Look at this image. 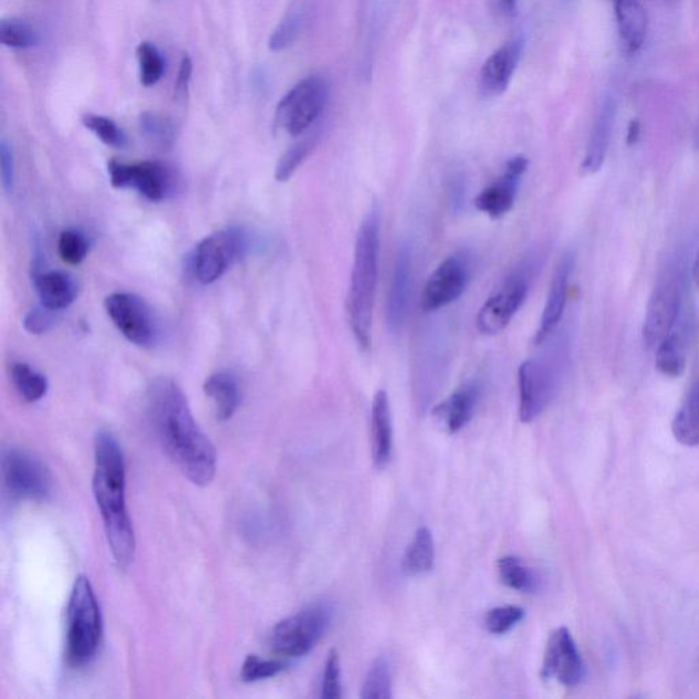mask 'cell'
Instances as JSON below:
<instances>
[{"label":"cell","instance_id":"d590c367","mask_svg":"<svg viewBox=\"0 0 699 699\" xmlns=\"http://www.w3.org/2000/svg\"><path fill=\"white\" fill-rule=\"evenodd\" d=\"M316 145V134H313V136H309L305 139H302L299 144L293 145V147H291L278 163L275 173L278 182H288V180L293 177L294 173L299 170L302 163H304L309 155L313 153Z\"/></svg>","mask_w":699,"mask_h":699},{"label":"cell","instance_id":"7402d4cb","mask_svg":"<svg viewBox=\"0 0 699 699\" xmlns=\"http://www.w3.org/2000/svg\"><path fill=\"white\" fill-rule=\"evenodd\" d=\"M615 9L617 32L627 54L643 49L648 33V14L640 0H612Z\"/></svg>","mask_w":699,"mask_h":699},{"label":"cell","instance_id":"6da1fadb","mask_svg":"<svg viewBox=\"0 0 699 699\" xmlns=\"http://www.w3.org/2000/svg\"><path fill=\"white\" fill-rule=\"evenodd\" d=\"M148 416L163 450L198 487L211 483L217 473V450L202 432L188 399L170 378H156L148 388Z\"/></svg>","mask_w":699,"mask_h":699},{"label":"cell","instance_id":"ee69618b","mask_svg":"<svg viewBox=\"0 0 699 699\" xmlns=\"http://www.w3.org/2000/svg\"><path fill=\"white\" fill-rule=\"evenodd\" d=\"M191 73H194V62L188 55H185L182 62H180L177 83H175V96H177L178 101H184L188 96Z\"/></svg>","mask_w":699,"mask_h":699},{"label":"cell","instance_id":"5b68a950","mask_svg":"<svg viewBox=\"0 0 699 699\" xmlns=\"http://www.w3.org/2000/svg\"><path fill=\"white\" fill-rule=\"evenodd\" d=\"M566 352L563 345H555L544 354L524 361L518 371L520 384V418L522 422H532L556 394L563 373Z\"/></svg>","mask_w":699,"mask_h":699},{"label":"cell","instance_id":"484cf974","mask_svg":"<svg viewBox=\"0 0 699 699\" xmlns=\"http://www.w3.org/2000/svg\"><path fill=\"white\" fill-rule=\"evenodd\" d=\"M687 365V346L684 334L672 330L656 347V369L668 378H679Z\"/></svg>","mask_w":699,"mask_h":699},{"label":"cell","instance_id":"7dc6e473","mask_svg":"<svg viewBox=\"0 0 699 699\" xmlns=\"http://www.w3.org/2000/svg\"><path fill=\"white\" fill-rule=\"evenodd\" d=\"M692 281H695L696 288L699 289V249L696 255L695 264H692Z\"/></svg>","mask_w":699,"mask_h":699},{"label":"cell","instance_id":"e0dca14e","mask_svg":"<svg viewBox=\"0 0 699 699\" xmlns=\"http://www.w3.org/2000/svg\"><path fill=\"white\" fill-rule=\"evenodd\" d=\"M575 265V255L566 253L563 255L553 273L550 285V293L545 302L543 316H541L538 334L534 336L535 345H543L550 340L553 332L557 328L559 323L566 311L570 279L573 275Z\"/></svg>","mask_w":699,"mask_h":699},{"label":"cell","instance_id":"f6af8a7d","mask_svg":"<svg viewBox=\"0 0 699 699\" xmlns=\"http://www.w3.org/2000/svg\"><path fill=\"white\" fill-rule=\"evenodd\" d=\"M640 133V126L638 121H633L630 127H628L627 142L633 145L638 142Z\"/></svg>","mask_w":699,"mask_h":699},{"label":"cell","instance_id":"44dd1931","mask_svg":"<svg viewBox=\"0 0 699 699\" xmlns=\"http://www.w3.org/2000/svg\"><path fill=\"white\" fill-rule=\"evenodd\" d=\"M479 399V384H466L435 407L432 416L436 424L447 434L459 432L473 417Z\"/></svg>","mask_w":699,"mask_h":699},{"label":"cell","instance_id":"ffe728a7","mask_svg":"<svg viewBox=\"0 0 699 699\" xmlns=\"http://www.w3.org/2000/svg\"><path fill=\"white\" fill-rule=\"evenodd\" d=\"M616 113V98L614 96L605 97L596 119H594L590 143H587L584 161L581 165L582 174L593 175L602 170L604 161L607 159Z\"/></svg>","mask_w":699,"mask_h":699},{"label":"cell","instance_id":"f35d334b","mask_svg":"<svg viewBox=\"0 0 699 699\" xmlns=\"http://www.w3.org/2000/svg\"><path fill=\"white\" fill-rule=\"evenodd\" d=\"M285 664L279 660H265L255 655H250L243 661L241 669V679L247 684L275 678L277 675L284 671Z\"/></svg>","mask_w":699,"mask_h":699},{"label":"cell","instance_id":"7bdbcfd3","mask_svg":"<svg viewBox=\"0 0 699 699\" xmlns=\"http://www.w3.org/2000/svg\"><path fill=\"white\" fill-rule=\"evenodd\" d=\"M0 179H2V188L4 194H13L15 184V161L13 149L8 143L0 144Z\"/></svg>","mask_w":699,"mask_h":699},{"label":"cell","instance_id":"277c9868","mask_svg":"<svg viewBox=\"0 0 699 699\" xmlns=\"http://www.w3.org/2000/svg\"><path fill=\"white\" fill-rule=\"evenodd\" d=\"M104 623L91 581L80 575L67 604L66 663L70 668L90 666L101 654Z\"/></svg>","mask_w":699,"mask_h":699},{"label":"cell","instance_id":"60d3db41","mask_svg":"<svg viewBox=\"0 0 699 699\" xmlns=\"http://www.w3.org/2000/svg\"><path fill=\"white\" fill-rule=\"evenodd\" d=\"M342 697L340 654L336 649H332L325 660L322 698L341 699Z\"/></svg>","mask_w":699,"mask_h":699},{"label":"cell","instance_id":"9a60e30c","mask_svg":"<svg viewBox=\"0 0 699 699\" xmlns=\"http://www.w3.org/2000/svg\"><path fill=\"white\" fill-rule=\"evenodd\" d=\"M543 679H555L566 687H575L585 678V664L568 628L561 627L547 639Z\"/></svg>","mask_w":699,"mask_h":699},{"label":"cell","instance_id":"d4e9b609","mask_svg":"<svg viewBox=\"0 0 699 699\" xmlns=\"http://www.w3.org/2000/svg\"><path fill=\"white\" fill-rule=\"evenodd\" d=\"M204 393L213 401L219 421H229L240 406L241 394L237 378L230 373L218 372L207 378Z\"/></svg>","mask_w":699,"mask_h":699},{"label":"cell","instance_id":"2e32d148","mask_svg":"<svg viewBox=\"0 0 699 699\" xmlns=\"http://www.w3.org/2000/svg\"><path fill=\"white\" fill-rule=\"evenodd\" d=\"M528 167L529 160L526 156L517 155L511 157L505 163L503 174L476 197V208L494 220L505 217L515 206L518 189H520Z\"/></svg>","mask_w":699,"mask_h":699},{"label":"cell","instance_id":"ab89813d","mask_svg":"<svg viewBox=\"0 0 699 699\" xmlns=\"http://www.w3.org/2000/svg\"><path fill=\"white\" fill-rule=\"evenodd\" d=\"M523 617L524 609L517 605L493 608L486 616L487 630L493 635H503L521 623Z\"/></svg>","mask_w":699,"mask_h":699},{"label":"cell","instance_id":"3957f363","mask_svg":"<svg viewBox=\"0 0 699 699\" xmlns=\"http://www.w3.org/2000/svg\"><path fill=\"white\" fill-rule=\"evenodd\" d=\"M380 226L376 209L366 215L355 242L352 278L347 295V317L355 341L364 352L372 345L373 311L378 278Z\"/></svg>","mask_w":699,"mask_h":699},{"label":"cell","instance_id":"cb8c5ba5","mask_svg":"<svg viewBox=\"0 0 699 699\" xmlns=\"http://www.w3.org/2000/svg\"><path fill=\"white\" fill-rule=\"evenodd\" d=\"M33 281L42 305L51 311H65L77 299V282L66 272L40 271L34 273Z\"/></svg>","mask_w":699,"mask_h":699},{"label":"cell","instance_id":"9c48e42d","mask_svg":"<svg viewBox=\"0 0 699 699\" xmlns=\"http://www.w3.org/2000/svg\"><path fill=\"white\" fill-rule=\"evenodd\" d=\"M2 479L11 497L31 502H45L54 492V479L42 459L21 448L2 452Z\"/></svg>","mask_w":699,"mask_h":699},{"label":"cell","instance_id":"83f0119b","mask_svg":"<svg viewBox=\"0 0 699 699\" xmlns=\"http://www.w3.org/2000/svg\"><path fill=\"white\" fill-rule=\"evenodd\" d=\"M435 541L428 528H419L405 552L404 567L407 575H422L434 568Z\"/></svg>","mask_w":699,"mask_h":699},{"label":"cell","instance_id":"1f68e13d","mask_svg":"<svg viewBox=\"0 0 699 699\" xmlns=\"http://www.w3.org/2000/svg\"><path fill=\"white\" fill-rule=\"evenodd\" d=\"M0 42L8 49H32L40 43V34L31 23L10 19L0 23Z\"/></svg>","mask_w":699,"mask_h":699},{"label":"cell","instance_id":"c3c4849f","mask_svg":"<svg viewBox=\"0 0 699 699\" xmlns=\"http://www.w3.org/2000/svg\"><path fill=\"white\" fill-rule=\"evenodd\" d=\"M696 147L699 150V122L696 131Z\"/></svg>","mask_w":699,"mask_h":699},{"label":"cell","instance_id":"f546056e","mask_svg":"<svg viewBox=\"0 0 699 699\" xmlns=\"http://www.w3.org/2000/svg\"><path fill=\"white\" fill-rule=\"evenodd\" d=\"M11 380L17 392L28 404L43 399L49 392V380L43 373L33 369L31 365L17 363L11 368Z\"/></svg>","mask_w":699,"mask_h":699},{"label":"cell","instance_id":"4dcf8cb0","mask_svg":"<svg viewBox=\"0 0 699 699\" xmlns=\"http://www.w3.org/2000/svg\"><path fill=\"white\" fill-rule=\"evenodd\" d=\"M363 699L393 698L392 667L386 657L380 656L372 664L361 689Z\"/></svg>","mask_w":699,"mask_h":699},{"label":"cell","instance_id":"8d00e7d4","mask_svg":"<svg viewBox=\"0 0 699 699\" xmlns=\"http://www.w3.org/2000/svg\"><path fill=\"white\" fill-rule=\"evenodd\" d=\"M83 124L87 131H91L98 139L111 148L122 149L127 145V137L124 131L107 116L96 114H85Z\"/></svg>","mask_w":699,"mask_h":699},{"label":"cell","instance_id":"52a82bcc","mask_svg":"<svg viewBox=\"0 0 699 699\" xmlns=\"http://www.w3.org/2000/svg\"><path fill=\"white\" fill-rule=\"evenodd\" d=\"M248 249V232L241 227H227L197 244L190 259L191 273L198 283L212 284L247 254Z\"/></svg>","mask_w":699,"mask_h":699},{"label":"cell","instance_id":"7a4b0ae2","mask_svg":"<svg viewBox=\"0 0 699 699\" xmlns=\"http://www.w3.org/2000/svg\"><path fill=\"white\" fill-rule=\"evenodd\" d=\"M92 487L114 561L118 567L125 568L136 555V534L126 507L124 451L108 430H101L95 437V473Z\"/></svg>","mask_w":699,"mask_h":699},{"label":"cell","instance_id":"bcb514c9","mask_svg":"<svg viewBox=\"0 0 699 699\" xmlns=\"http://www.w3.org/2000/svg\"><path fill=\"white\" fill-rule=\"evenodd\" d=\"M518 0H500V9L505 15H514L517 13Z\"/></svg>","mask_w":699,"mask_h":699},{"label":"cell","instance_id":"ba28073f","mask_svg":"<svg viewBox=\"0 0 699 699\" xmlns=\"http://www.w3.org/2000/svg\"><path fill=\"white\" fill-rule=\"evenodd\" d=\"M330 97V85L322 75H311L296 84L277 108L275 125L291 137L311 129L322 116Z\"/></svg>","mask_w":699,"mask_h":699},{"label":"cell","instance_id":"b9f144b4","mask_svg":"<svg viewBox=\"0 0 699 699\" xmlns=\"http://www.w3.org/2000/svg\"><path fill=\"white\" fill-rule=\"evenodd\" d=\"M56 313L51 309L40 305L32 309L23 319V327L32 335H43L54 328Z\"/></svg>","mask_w":699,"mask_h":699},{"label":"cell","instance_id":"74e56055","mask_svg":"<svg viewBox=\"0 0 699 699\" xmlns=\"http://www.w3.org/2000/svg\"><path fill=\"white\" fill-rule=\"evenodd\" d=\"M60 255L66 264L79 265L87 258L90 253V241L83 232L69 229L62 232L60 242H58Z\"/></svg>","mask_w":699,"mask_h":699},{"label":"cell","instance_id":"7c38bea8","mask_svg":"<svg viewBox=\"0 0 699 699\" xmlns=\"http://www.w3.org/2000/svg\"><path fill=\"white\" fill-rule=\"evenodd\" d=\"M684 302V285L677 271H668L651 293L643 327L644 345L656 348L669 332L677 327Z\"/></svg>","mask_w":699,"mask_h":699},{"label":"cell","instance_id":"e575fe53","mask_svg":"<svg viewBox=\"0 0 699 699\" xmlns=\"http://www.w3.org/2000/svg\"><path fill=\"white\" fill-rule=\"evenodd\" d=\"M139 77L145 86L159 83L166 72V62L154 43L144 42L137 46Z\"/></svg>","mask_w":699,"mask_h":699},{"label":"cell","instance_id":"603a6c76","mask_svg":"<svg viewBox=\"0 0 699 699\" xmlns=\"http://www.w3.org/2000/svg\"><path fill=\"white\" fill-rule=\"evenodd\" d=\"M372 456L376 468L382 469L393 457V419L388 395L384 389L372 401Z\"/></svg>","mask_w":699,"mask_h":699},{"label":"cell","instance_id":"5bb4252c","mask_svg":"<svg viewBox=\"0 0 699 699\" xmlns=\"http://www.w3.org/2000/svg\"><path fill=\"white\" fill-rule=\"evenodd\" d=\"M471 268L468 255L452 254L436 268L425 284L421 307L425 313L440 311L465 294L470 283Z\"/></svg>","mask_w":699,"mask_h":699},{"label":"cell","instance_id":"30bf717a","mask_svg":"<svg viewBox=\"0 0 699 699\" xmlns=\"http://www.w3.org/2000/svg\"><path fill=\"white\" fill-rule=\"evenodd\" d=\"M109 182L116 189H133L153 202L170 200L179 189V177L163 161H108Z\"/></svg>","mask_w":699,"mask_h":699},{"label":"cell","instance_id":"8992f818","mask_svg":"<svg viewBox=\"0 0 699 699\" xmlns=\"http://www.w3.org/2000/svg\"><path fill=\"white\" fill-rule=\"evenodd\" d=\"M331 619L328 605L314 603L278 623L270 640L273 654L284 658L307 655L328 630Z\"/></svg>","mask_w":699,"mask_h":699},{"label":"cell","instance_id":"f1b7e54d","mask_svg":"<svg viewBox=\"0 0 699 699\" xmlns=\"http://www.w3.org/2000/svg\"><path fill=\"white\" fill-rule=\"evenodd\" d=\"M305 3H294L293 8L288 11V14L284 15V19L279 23L275 31H273L270 39V50L281 52L293 45L296 39L300 38L302 29L305 27Z\"/></svg>","mask_w":699,"mask_h":699},{"label":"cell","instance_id":"d6a6232c","mask_svg":"<svg viewBox=\"0 0 699 699\" xmlns=\"http://www.w3.org/2000/svg\"><path fill=\"white\" fill-rule=\"evenodd\" d=\"M500 581L517 592H533L535 580L520 557L504 556L498 563Z\"/></svg>","mask_w":699,"mask_h":699},{"label":"cell","instance_id":"836d02e7","mask_svg":"<svg viewBox=\"0 0 699 699\" xmlns=\"http://www.w3.org/2000/svg\"><path fill=\"white\" fill-rule=\"evenodd\" d=\"M139 127H142L145 138L150 144H154L155 147L161 149L173 147L177 132H175L173 122L165 118V116L155 113H144L139 116Z\"/></svg>","mask_w":699,"mask_h":699},{"label":"cell","instance_id":"d6986e66","mask_svg":"<svg viewBox=\"0 0 699 699\" xmlns=\"http://www.w3.org/2000/svg\"><path fill=\"white\" fill-rule=\"evenodd\" d=\"M523 52V40L515 39L494 51L483 63L480 74L482 96H500L509 87Z\"/></svg>","mask_w":699,"mask_h":699},{"label":"cell","instance_id":"4fadbf2b","mask_svg":"<svg viewBox=\"0 0 699 699\" xmlns=\"http://www.w3.org/2000/svg\"><path fill=\"white\" fill-rule=\"evenodd\" d=\"M104 306L111 322L127 341L139 347L154 345L157 324L147 302L136 294L114 293L107 296Z\"/></svg>","mask_w":699,"mask_h":699},{"label":"cell","instance_id":"ac0fdd59","mask_svg":"<svg viewBox=\"0 0 699 699\" xmlns=\"http://www.w3.org/2000/svg\"><path fill=\"white\" fill-rule=\"evenodd\" d=\"M411 288V252L407 244H401L398 254H396L392 288H389L387 300V324L393 332L404 328L407 316H409Z\"/></svg>","mask_w":699,"mask_h":699},{"label":"cell","instance_id":"8fae6325","mask_svg":"<svg viewBox=\"0 0 699 699\" xmlns=\"http://www.w3.org/2000/svg\"><path fill=\"white\" fill-rule=\"evenodd\" d=\"M533 262H523L505 279L500 289L489 296L477 316V328L482 335L503 332L528 299Z\"/></svg>","mask_w":699,"mask_h":699},{"label":"cell","instance_id":"4316f807","mask_svg":"<svg viewBox=\"0 0 699 699\" xmlns=\"http://www.w3.org/2000/svg\"><path fill=\"white\" fill-rule=\"evenodd\" d=\"M672 434L680 445L699 446V382L690 389L672 424Z\"/></svg>","mask_w":699,"mask_h":699}]
</instances>
